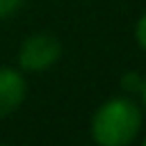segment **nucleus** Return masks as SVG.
<instances>
[{"label": "nucleus", "mask_w": 146, "mask_h": 146, "mask_svg": "<svg viewBox=\"0 0 146 146\" xmlns=\"http://www.w3.org/2000/svg\"><path fill=\"white\" fill-rule=\"evenodd\" d=\"M141 123V107L130 96H114L100 103L94 112L89 135L98 146H128L137 139Z\"/></svg>", "instance_id": "1"}, {"label": "nucleus", "mask_w": 146, "mask_h": 146, "mask_svg": "<svg viewBox=\"0 0 146 146\" xmlns=\"http://www.w3.org/2000/svg\"><path fill=\"white\" fill-rule=\"evenodd\" d=\"M64 46L52 32H32L27 34L16 52L18 68L23 73H46L62 59Z\"/></svg>", "instance_id": "2"}, {"label": "nucleus", "mask_w": 146, "mask_h": 146, "mask_svg": "<svg viewBox=\"0 0 146 146\" xmlns=\"http://www.w3.org/2000/svg\"><path fill=\"white\" fill-rule=\"evenodd\" d=\"M27 98V80L18 66H0V121L11 116Z\"/></svg>", "instance_id": "3"}, {"label": "nucleus", "mask_w": 146, "mask_h": 146, "mask_svg": "<svg viewBox=\"0 0 146 146\" xmlns=\"http://www.w3.org/2000/svg\"><path fill=\"white\" fill-rule=\"evenodd\" d=\"M141 82H144V78H139L135 71H130V73H125L123 78H121V87H123V91H139L141 89Z\"/></svg>", "instance_id": "4"}, {"label": "nucleus", "mask_w": 146, "mask_h": 146, "mask_svg": "<svg viewBox=\"0 0 146 146\" xmlns=\"http://www.w3.org/2000/svg\"><path fill=\"white\" fill-rule=\"evenodd\" d=\"M135 41H137V46L146 52V11L137 18V23H135Z\"/></svg>", "instance_id": "5"}, {"label": "nucleus", "mask_w": 146, "mask_h": 146, "mask_svg": "<svg viewBox=\"0 0 146 146\" xmlns=\"http://www.w3.org/2000/svg\"><path fill=\"white\" fill-rule=\"evenodd\" d=\"M23 2H25V0H0V21L14 16V14L23 7Z\"/></svg>", "instance_id": "6"}, {"label": "nucleus", "mask_w": 146, "mask_h": 146, "mask_svg": "<svg viewBox=\"0 0 146 146\" xmlns=\"http://www.w3.org/2000/svg\"><path fill=\"white\" fill-rule=\"evenodd\" d=\"M141 100H144V107H146V78H144V82H141Z\"/></svg>", "instance_id": "7"}, {"label": "nucleus", "mask_w": 146, "mask_h": 146, "mask_svg": "<svg viewBox=\"0 0 146 146\" xmlns=\"http://www.w3.org/2000/svg\"><path fill=\"white\" fill-rule=\"evenodd\" d=\"M144 146H146V137H144Z\"/></svg>", "instance_id": "8"}]
</instances>
